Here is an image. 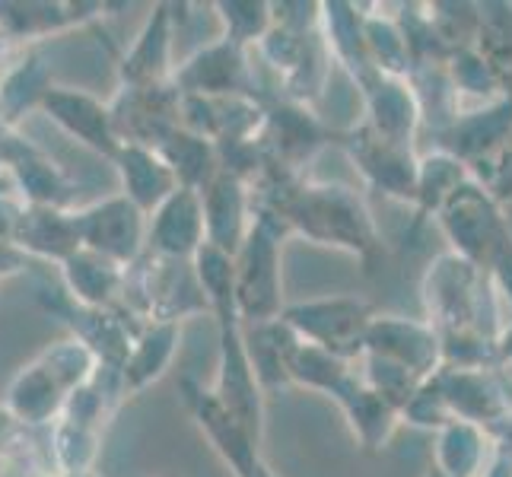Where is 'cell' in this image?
Instances as JSON below:
<instances>
[{
	"label": "cell",
	"mask_w": 512,
	"mask_h": 477,
	"mask_svg": "<svg viewBox=\"0 0 512 477\" xmlns=\"http://www.w3.org/2000/svg\"><path fill=\"white\" fill-rule=\"evenodd\" d=\"M277 217L303 236L357 255L376 252V226L363 201L344 185H306L290 191Z\"/></svg>",
	"instance_id": "1"
},
{
	"label": "cell",
	"mask_w": 512,
	"mask_h": 477,
	"mask_svg": "<svg viewBox=\"0 0 512 477\" xmlns=\"http://www.w3.org/2000/svg\"><path fill=\"white\" fill-rule=\"evenodd\" d=\"M280 236L284 229L271 220L249 226L242 249L233 258V290L239 318L249 325L274 322L284 312V280H280Z\"/></svg>",
	"instance_id": "2"
},
{
	"label": "cell",
	"mask_w": 512,
	"mask_h": 477,
	"mask_svg": "<svg viewBox=\"0 0 512 477\" xmlns=\"http://www.w3.org/2000/svg\"><path fill=\"white\" fill-rule=\"evenodd\" d=\"M439 223L455 242V255H462L484 274L493 271V264L512 249V236L506 229L500 204L471 179L458 185V191L443 204Z\"/></svg>",
	"instance_id": "3"
},
{
	"label": "cell",
	"mask_w": 512,
	"mask_h": 477,
	"mask_svg": "<svg viewBox=\"0 0 512 477\" xmlns=\"http://www.w3.org/2000/svg\"><path fill=\"white\" fill-rule=\"evenodd\" d=\"M280 318L293 328L299 341L322 347L331 357L350 363L353 357H363V338L369 318H373V306L353 296H331L287 306Z\"/></svg>",
	"instance_id": "4"
},
{
	"label": "cell",
	"mask_w": 512,
	"mask_h": 477,
	"mask_svg": "<svg viewBox=\"0 0 512 477\" xmlns=\"http://www.w3.org/2000/svg\"><path fill=\"white\" fill-rule=\"evenodd\" d=\"M80 249L109 258L118 268H131L147 242V214L125 194L96 201L74 214Z\"/></svg>",
	"instance_id": "5"
},
{
	"label": "cell",
	"mask_w": 512,
	"mask_h": 477,
	"mask_svg": "<svg viewBox=\"0 0 512 477\" xmlns=\"http://www.w3.org/2000/svg\"><path fill=\"white\" fill-rule=\"evenodd\" d=\"M363 353L404 366L420 382H427L443 369V347H439L436 331L427 322H414V318H401V315L369 318Z\"/></svg>",
	"instance_id": "6"
},
{
	"label": "cell",
	"mask_w": 512,
	"mask_h": 477,
	"mask_svg": "<svg viewBox=\"0 0 512 477\" xmlns=\"http://www.w3.org/2000/svg\"><path fill=\"white\" fill-rule=\"evenodd\" d=\"M42 306L48 312L61 315L64 322L74 328V338L93 353L99 366H109V369L125 366L131 344L140 331H131V322L121 309H86V306H77L67 293H61L58 299L42 296Z\"/></svg>",
	"instance_id": "7"
},
{
	"label": "cell",
	"mask_w": 512,
	"mask_h": 477,
	"mask_svg": "<svg viewBox=\"0 0 512 477\" xmlns=\"http://www.w3.org/2000/svg\"><path fill=\"white\" fill-rule=\"evenodd\" d=\"M182 398L188 404L191 417L198 420V427L204 430L207 443L214 446V452L233 468L236 477H249L261 465V455H258V443L245 433L242 423L223 408L210 388H204L194 379H182Z\"/></svg>",
	"instance_id": "8"
},
{
	"label": "cell",
	"mask_w": 512,
	"mask_h": 477,
	"mask_svg": "<svg viewBox=\"0 0 512 477\" xmlns=\"http://www.w3.org/2000/svg\"><path fill=\"white\" fill-rule=\"evenodd\" d=\"M39 109L51 121H55L61 131H67L70 137H77L80 144L115 159L121 140L115 134L109 105H102L96 96L74 90V86H51Z\"/></svg>",
	"instance_id": "9"
},
{
	"label": "cell",
	"mask_w": 512,
	"mask_h": 477,
	"mask_svg": "<svg viewBox=\"0 0 512 477\" xmlns=\"http://www.w3.org/2000/svg\"><path fill=\"white\" fill-rule=\"evenodd\" d=\"M147 242L153 255L191 261L204 245V204L201 191L175 188L147 220Z\"/></svg>",
	"instance_id": "10"
},
{
	"label": "cell",
	"mask_w": 512,
	"mask_h": 477,
	"mask_svg": "<svg viewBox=\"0 0 512 477\" xmlns=\"http://www.w3.org/2000/svg\"><path fill=\"white\" fill-rule=\"evenodd\" d=\"M452 420H465L474 427H493L509 414V401L503 398L500 382L487 369H455L443 366L433 376Z\"/></svg>",
	"instance_id": "11"
},
{
	"label": "cell",
	"mask_w": 512,
	"mask_h": 477,
	"mask_svg": "<svg viewBox=\"0 0 512 477\" xmlns=\"http://www.w3.org/2000/svg\"><path fill=\"white\" fill-rule=\"evenodd\" d=\"M350 156L373 188L404 201L417 198V159L411 156V147L392 144L373 128H363L350 137Z\"/></svg>",
	"instance_id": "12"
},
{
	"label": "cell",
	"mask_w": 512,
	"mask_h": 477,
	"mask_svg": "<svg viewBox=\"0 0 512 477\" xmlns=\"http://www.w3.org/2000/svg\"><path fill=\"white\" fill-rule=\"evenodd\" d=\"M204 204V242L220 249L223 255L236 258L245 236H249V194L242 179L220 172L214 182L201 191Z\"/></svg>",
	"instance_id": "13"
},
{
	"label": "cell",
	"mask_w": 512,
	"mask_h": 477,
	"mask_svg": "<svg viewBox=\"0 0 512 477\" xmlns=\"http://www.w3.org/2000/svg\"><path fill=\"white\" fill-rule=\"evenodd\" d=\"M0 163L10 169L13 185L23 191V198L29 204L64 207V201L70 198V185L64 179V172L58 169V163L26 137L4 134Z\"/></svg>",
	"instance_id": "14"
},
{
	"label": "cell",
	"mask_w": 512,
	"mask_h": 477,
	"mask_svg": "<svg viewBox=\"0 0 512 477\" xmlns=\"http://www.w3.org/2000/svg\"><path fill=\"white\" fill-rule=\"evenodd\" d=\"M245 58L242 48L233 42H217L201 48L198 55L188 58L175 70V86L179 96H201V99H220L236 96L245 86Z\"/></svg>",
	"instance_id": "15"
},
{
	"label": "cell",
	"mask_w": 512,
	"mask_h": 477,
	"mask_svg": "<svg viewBox=\"0 0 512 477\" xmlns=\"http://www.w3.org/2000/svg\"><path fill=\"white\" fill-rule=\"evenodd\" d=\"M13 242L29 258L42 261H67L70 255L80 252V236L74 214H67L64 207H42V204H23L20 220L13 229Z\"/></svg>",
	"instance_id": "16"
},
{
	"label": "cell",
	"mask_w": 512,
	"mask_h": 477,
	"mask_svg": "<svg viewBox=\"0 0 512 477\" xmlns=\"http://www.w3.org/2000/svg\"><path fill=\"white\" fill-rule=\"evenodd\" d=\"M172 7L156 4L147 16L144 29L137 32L131 51L121 61V83L125 90H150L163 86L169 74V51H172Z\"/></svg>",
	"instance_id": "17"
},
{
	"label": "cell",
	"mask_w": 512,
	"mask_h": 477,
	"mask_svg": "<svg viewBox=\"0 0 512 477\" xmlns=\"http://www.w3.org/2000/svg\"><path fill=\"white\" fill-rule=\"evenodd\" d=\"M115 166L121 175V188H125V198L140 207L144 214H153L169 194L179 188V179L169 169V163L160 156L156 147L144 144H121L115 153Z\"/></svg>",
	"instance_id": "18"
},
{
	"label": "cell",
	"mask_w": 512,
	"mask_h": 477,
	"mask_svg": "<svg viewBox=\"0 0 512 477\" xmlns=\"http://www.w3.org/2000/svg\"><path fill=\"white\" fill-rule=\"evenodd\" d=\"M125 271L128 268H118L109 258L80 249L61 264L64 293L86 309H118V299L125 293Z\"/></svg>",
	"instance_id": "19"
},
{
	"label": "cell",
	"mask_w": 512,
	"mask_h": 477,
	"mask_svg": "<svg viewBox=\"0 0 512 477\" xmlns=\"http://www.w3.org/2000/svg\"><path fill=\"white\" fill-rule=\"evenodd\" d=\"M179 338V322H147L140 328L125 366L118 369L125 395H140L147 385L163 379V373L172 366L175 350H179Z\"/></svg>",
	"instance_id": "20"
},
{
	"label": "cell",
	"mask_w": 512,
	"mask_h": 477,
	"mask_svg": "<svg viewBox=\"0 0 512 477\" xmlns=\"http://www.w3.org/2000/svg\"><path fill=\"white\" fill-rule=\"evenodd\" d=\"M366 102H369V128L379 137L392 140V144L411 147L414 128L420 121V102L411 86H404L398 77H376L369 86H363Z\"/></svg>",
	"instance_id": "21"
},
{
	"label": "cell",
	"mask_w": 512,
	"mask_h": 477,
	"mask_svg": "<svg viewBox=\"0 0 512 477\" xmlns=\"http://www.w3.org/2000/svg\"><path fill=\"white\" fill-rule=\"evenodd\" d=\"M64 401H67V392L58 385V379L39 363V357H35L32 363H26L20 373L13 376V382L7 388L4 408L16 420H23L26 427H42V423H51L55 417H61Z\"/></svg>",
	"instance_id": "22"
},
{
	"label": "cell",
	"mask_w": 512,
	"mask_h": 477,
	"mask_svg": "<svg viewBox=\"0 0 512 477\" xmlns=\"http://www.w3.org/2000/svg\"><path fill=\"white\" fill-rule=\"evenodd\" d=\"M242 341H245V357L252 363V373L261 385V392H277V388L290 385L287 353L296 341V334L284 318L242 328Z\"/></svg>",
	"instance_id": "23"
},
{
	"label": "cell",
	"mask_w": 512,
	"mask_h": 477,
	"mask_svg": "<svg viewBox=\"0 0 512 477\" xmlns=\"http://www.w3.org/2000/svg\"><path fill=\"white\" fill-rule=\"evenodd\" d=\"M334 401L344 408L350 427H353V433H357L363 449H382L388 439H392L395 423H398V411L388 408V404L363 379L350 376L347 385L334 395Z\"/></svg>",
	"instance_id": "24"
},
{
	"label": "cell",
	"mask_w": 512,
	"mask_h": 477,
	"mask_svg": "<svg viewBox=\"0 0 512 477\" xmlns=\"http://www.w3.org/2000/svg\"><path fill=\"white\" fill-rule=\"evenodd\" d=\"M474 55L497 80L500 93L512 96V4H478Z\"/></svg>",
	"instance_id": "25"
},
{
	"label": "cell",
	"mask_w": 512,
	"mask_h": 477,
	"mask_svg": "<svg viewBox=\"0 0 512 477\" xmlns=\"http://www.w3.org/2000/svg\"><path fill=\"white\" fill-rule=\"evenodd\" d=\"M156 150H160V156L169 163V169L175 172V179H179L182 188L204 191L220 175L217 144L201 134H191V131L179 128V131H172Z\"/></svg>",
	"instance_id": "26"
},
{
	"label": "cell",
	"mask_w": 512,
	"mask_h": 477,
	"mask_svg": "<svg viewBox=\"0 0 512 477\" xmlns=\"http://www.w3.org/2000/svg\"><path fill=\"white\" fill-rule=\"evenodd\" d=\"M487 430L465 420H452L439 430V446H436V468L446 477H484L487 462Z\"/></svg>",
	"instance_id": "27"
},
{
	"label": "cell",
	"mask_w": 512,
	"mask_h": 477,
	"mask_svg": "<svg viewBox=\"0 0 512 477\" xmlns=\"http://www.w3.org/2000/svg\"><path fill=\"white\" fill-rule=\"evenodd\" d=\"M350 366L338 357H331L328 350L306 344V341H293L287 353V379L290 385L299 388H312V392H325V395H338L350 379Z\"/></svg>",
	"instance_id": "28"
},
{
	"label": "cell",
	"mask_w": 512,
	"mask_h": 477,
	"mask_svg": "<svg viewBox=\"0 0 512 477\" xmlns=\"http://www.w3.org/2000/svg\"><path fill=\"white\" fill-rule=\"evenodd\" d=\"M83 4H0V39H35L86 20Z\"/></svg>",
	"instance_id": "29"
},
{
	"label": "cell",
	"mask_w": 512,
	"mask_h": 477,
	"mask_svg": "<svg viewBox=\"0 0 512 477\" xmlns=\"http://www.w3.org/2000/svg\"><path fill=\"white\" fill-rule=\"evenodd\" d=\"M465 182H468V169L455 156L443 150L423 156L417 163V198H414L420 207V217L439 214L443 204L458 191V185Z\"/></svg>",
	"instance_id": "30"
},
{
	"label": "cell",
	"mask_w": 512,
	"mask_h": 477,
	"mask_svg": "<svg viewBox=\"0 0 512 477\" xmlns=\"http://www.w3.org/2000/svg\"><path fill=\"white\" fill-rule=\"evenodd\" d=\"M51 90L48 67L39 55H26L16 67H10L0 80V112L7 121L20 118L26 109L42 105L45 93Z\"/></svg>",
	"instance_id": "31"
},
{
	"label": "cell",
	"mask_w": 512,
	"mask_h": 477,
	"mask_svg": "<svg viewBox=\"0 0 512 477\" xmlns=\"http://www.w3.org/2000/svg\"><path fill=\"white\" fill-rule=\"evenodd\" d=\"M39 363L58 379V385L64 388L67 395L74 392V388H80L83 382H90L93 373L99 369V360L77 338H67V341L45 347L39 353Z\"/></svg>",
	"instance_id": "32"
},
{
	"label": "cell",
	"mask_w": 512,
	"mask_h": 477,
	"mask_svg": "<svg viewBox=\"0 0 512 477\" xmlns=\"http://www.w3.org/2000/svg\"><path fill=\"white\" fill-rule=\"evenodd\" d=\"M51 455H55V462L64 471V477L90 474L96 455H99V430H86V427H77V423L58 420Z\"/></svg>",
	"instance_id": "33"
},
{
	"label": "cell",
	"mask_w": 512,
	"mask_h": 477,
	"mask_svg": "<svg viewBox=\"0 0 512 477\" xmlns=\"http://www.w3.org/2000/svg\"><path fill=\"white\" fill-rule=\"evenodd\" d=\"M363 360H366V376H363V382L373 388V392L388 404V408H395L398 417H401L404 404L414 398V392H417L423 382L414 373H408L404 366H398V363L369 357V353H363Z\"/></svg>",
	"instance_id": "34"
},
{
	"label": "cell",
	"mask_w": 512,
	"mask_h": 477,
	"mask_svg": "<svg viewBox=\"0 0 512 477\" xmlns=\"http://www.w3.org/2000/svg\"><path fill=\"white\" fill-rule=\"evenodd\" d=\"M220 20L226 23V42L245 45V42H258L271 32L274 26V13L271 4H261V0H229V4H217Z\"/></svg>",
	"instance_id": "35"
},
{
	"label": "cell",
	"mask_w": 512,
	"mask_h": 477,
	"mask_svg": "<svg viewBox=\"0 0 512 477\" xmlns=\"http://www.w3.org/2000/svg\"><path fill=\"white\" fill-rule=\"evenodd\" d=\"M0 462L4 468L23 471L35 462V446L29 443V427L16 420L7 408H0Z\"/></svg>",
	"instance_id": "36"
},
{
	"label": "cell",
	"mask_w": 512,
	"mask_h": 477,
	"mask_svg": "<svg viewBox=\"0 0 512 477\" xmlns=\"http://www.w3.org/2000/svg\"><path fill=\"white\" fill-rule=\"evenodd\" d=\"M29 264H32V258L20 249V245L13 239H0V280L29 271Z\"/></svg>",
	"instance_id": "37"
},
{
	"label": "cell",
	"mask_w": 512,
	"mask_h": 477,
	"mask_svg": "<svg viewBox=\"0 0 512 477\" xmlns=\"http://www.w3.org/2000/svg\"><path fill=\"white\" fill-rule=\"evenodd\" d=\"M20 210H23L20 201H13L7 191H0V239H13V229H16V220H20Z\"/></svg>",
	"instance_id": "38"
},
{
	"label": "cell",
	"mask_w": 512,
	"mask_h": 477,
	"mask_svg": "<svg viewBox=\"0 0 512 477\" xmlns=\"http://www.w3.org/2000/svg\"><path fill=\"white\" fill-rule=\"evenodd\" d=\"M497 353H500V360L512 363V325L497 334Z\"/></svg>",
	"instance_id": "39"
},
{
	"label": "cell",
	"mask_w": 512,
	"mask_h": 477,
	"mask_svg": "<svg viewBox=\"0 0 512 477\" xmlns=\"http://www.w3.org/2000/svg\"><path fill=\"white\" fill-rule=\"evenodd\" d=\"M503 220H506V229H509V236H512V201L503 204Z\"/></svg>",
	"instance_id": "40"
},
{
	"label": "cell",
	"mask_w": 512,
	"mask_h": 477,
	"mask_svg": "<svg viewBox=\"0 0 512 477\" xmlns=\"http://www.w3.org/2000/svg\"><path fill=\"white\" fill-rule=\"evenodd\" d=\"M249 477H274V474L268 471V465H264V462H261V465H258V468L252 471V474H249Z\"/></svg>",
	"instance_id": "41"
},
{
	"label": "cell",
	"mask_w": 512,
	"mask_h": 477,
	"mask_svg": "<svg viewBox=\"0 0 512 477\" xmlns=\"http://www.w3.org/2000/svg\"><path fill=\"white\" fill-rule=\"evenodd\" d=\"M0 477H26V474L16 471V468H4V474H0Z\"/></svg>",
	"instance_id": "42"
},
{
	"label": "cell",
	"mask_w": 512,
	"mask_h": 477,
	"mask_svg": "<svg viewBox=\"0 0 512 477\" xmlns=\"http://www.w3.org/2000/svg\"><path fill=\"white\" fill-rule=\"evenodd\" d=\"M427 477H446V474H443V471H439L436 465H430V471H427Z\"/></svg>",
	"instance_id": "43"
},
{
	"label": "cell",
	"mask_w": 512,
	"mask_h": 477,
	"mask_svg": "<svg viewBox=\"0 0 512 477\" xmlns=\"http://www.w3.org/2000/svg\"><path fill=\"white\" fill-rule=\"evenodd\" d=\"M74 477H96V474H93V471H90V474H74Z\"/></svg>",
	"instance_id": "44"
},
{
	"label": "cell",
	"mask_w": 512,
	"mask_h": 477,
	"mask_svg": "<svg viewBox=\"0 0 512 477\" xmlns=\"http://www.w3.org/2000/svg\"><path fill=\"white\" fill-rule=\"evenodd\" d=\"M0 147H4V131H0Z\"/></svg>",
	"instance_id": "45"
},
{
	"label": "cell",
	"mask_w": 512,
	"mask_h": 477,
	"mask_svg": "<svg viewBox=\"0 0 512 477\" xmlns=\"http://www.w3.org/2000/svg\"><path fill=\"white\" fill-rule=\"evenodd\" d=\"M0 48H4V39H0Z\"/></svg>",
	"instance_id": "46"
}]
</instances>
